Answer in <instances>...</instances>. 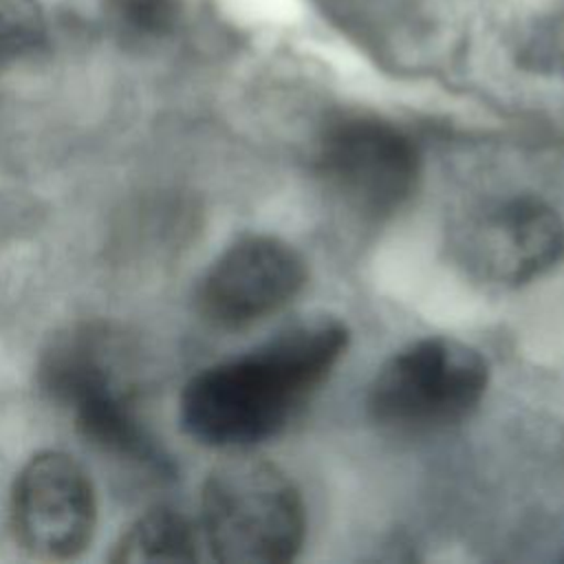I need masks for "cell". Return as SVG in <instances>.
I'll return each mask as SVG.
<instances>
[{"mask_svg": "<svg viewBox=\"0 0 564 564\" xmlns=\"http://www.w3.org/2000/svg\"><path fill=\"white\" fill-rule=\"evenodd\" d=\"M487 383L489 366L474 346L456 337H425L377 370L366 408L381 427L425 434L469 416Z\"/></svg>", "mask_w": 564, "mask_h": 564, "instance_id": "cell-3", "label": "cell"}, {"mask_svg": "<svg viewBox=\"0 0 564 564\" xmlns=\"http://www.w3.org/2000/svg\"><path fill=\"white\" fill-rule=\"evenodd\" d=\"M203 544L200 529L181 511L156 507L139 516L119 538L110 562L150 564V562H192Z\"/></svg>", "mask_w": 564, "mask_h": 564, "instance_id": "cell-9", "label": "cell"}, {"mask_svg": "<svg viewBox=\"0 0 564 564\" xmlns=\"http://www.w3.org/2000/svg\"><path fill=\"white\" fill-rule=\"evenodd\" d=\"M527 59L538 70L564 77V2L533 33Z\"/></svg>", "mask_w": 564, "mask_h": 564, "instance_id": "cell-11", "label": "cell"}, {"mask_svg": "<svg viewBox=\"0 0 564 564\" xmlns=\"http://www.w3.org/2000/svg\"><path fill=\"white\" fill-rule=\"evenodd\" d=\"M44 33L37 0H0V64L31 51Z\"/></svg>", "mask_w": 564, "mask_h": 564, "instance_id": "cell-10", "label": "cell"}, {"mask_svg": "<svg viewBox=\"0 0 564 564\" xmlns=\"http://www.w3.org/2000/svg\"><path fill=\"white\" fill-rule=\"evenodd\" d=\"M456 258L480 282L529 284L564 258V220L546 200L518 194L491 203L456 231Z\"/></svg>", "mask_w": 564, "mask_h": 564, "instance_id": "cell-6", "label": "cell"}, {"mask_svg": "<svg viewBox=\"0 0 564 564\" xmlns=\"http://www.w3.org/2000/svg\"><path fill=\"white\" fill-rule=\"evenodd\" d=\"M304 282V258L289 242L251 234L212 262L198 286V311L220 328H242L284 308Z\"/></svg>", "mask_w": 564, "mask_h": 564, "instance_id": "cell-7", "label": "cell"}, {"mask_svg": "<svg viewBox=\"0 0 564 564\" xmlns=\"http://www.w3.org/2000/svg\"><path fill=\"white\" fill-rule=\"evenodd\" d=\"M203 546L218 562L284 564L306 535V509L295 482L264 458L216 467L203 487Z\"/></svg>", "mask_w": 564, "mask_h": 564, "instance_id": "cell-2", "label": "cell"}, {"mask_svg": "<svg viewBox=\"0 0 564 564\" xmlns=\"http://www.w3.org/2000/svg\"><path fill=\"white\" fill-rule=\"evenodd\" d=\"M317 174L352 212L381 218L408 203L421 176L412 139L377 117H344L317 143Z\"/></svg>", "mask_w": 564, "mask_h": 564, "instance_id": "cell-4", "label": "cell"}, {"mask_svg": "<svg viewBox=\"0 0 564 564\" xmlns=\"http://www.w3.org/2000/svg\"><path fill=\"white\" fill-rule=\"evenodd\" d=\"M348 339L341 319L322 315L205 368L181 394L185 432L212 447H247L280 434L341 359Z\"/></svg>", "mask_w": 564, "mask_h": 564, "instance_id": "cell-1", "label": "cell"}, {"mask_svg": "<svg viewBox=\"0 0 564 564\" xmlns=\"http://www.w3.org/2000/svg\"><path fill=\"white\" fill-rule=\"evenodd\" d=\"M42 377L44 388L73 412L90 443L128 458L152 456L150 438L93 337L73 335L57 344Z\"/></svg>", "mask_w": 564, "mask_h": 564, "instance_id": "cell-8", "label": "cell"}, {"mask_svg": "<svg viewBox=\"0 0 564 564\" xmlns=\"http://www.w3.org/2000/svg\"><path fill=\"white\" fill-rule=\"evenodd\" d=\"M97 527V496L86 469L66 452L33 454L11 489V529L37 560L66 562L86 551Z\"/></svg>", "mask_w": 564, "mask_h": 564, "instance_id": "cell-5", "label": "cell"}]
</instances>
